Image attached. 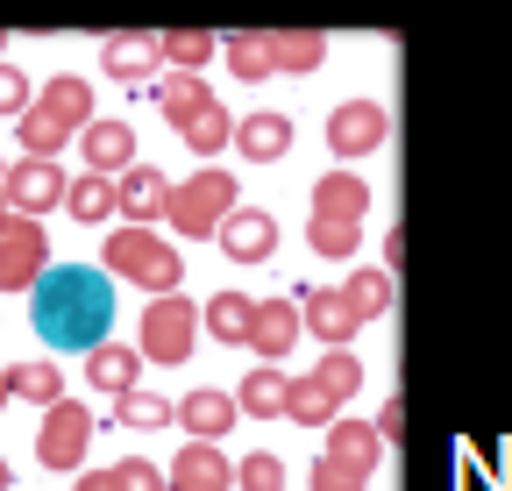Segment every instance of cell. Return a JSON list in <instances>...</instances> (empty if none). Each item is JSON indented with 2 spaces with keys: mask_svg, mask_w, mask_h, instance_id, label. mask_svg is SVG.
Returning a JSON list of instances; mask_svg holds the SVG:
<instances>
[{
  "mask_svg": "<svg viewBox=\"0 0 512 491\" xmlns=\"http://www.w3.org/2000/svg\"><path fill=\"white\" fill-rule=\"evenodd\" d=\"M29 314H36V335L50 349H100L107 328H114V278L93 271V264H50L29 292Z\"/></svg>",
  "mask_w": 512,
  "mask_h": 491,
  "instance_id": "6da1fadb",
  "label": "cell"
},
{
  "mask_svg": "<svg viewBox=\"0 0 512 491\" xmlns=\"http://www.w3.org/2000/svg\"><path fill=\"white\" fill-rule=\"evenodd\" d=\"M100 264L114 271V278H128V285H143L150 299H164V292H178V278H185V264H178V250L157 235V228H114L107 242H100Z\"/></svg>",
  "mask_w": 512,
  "mask_h": 491,
  "instance_id": "7a4b0ae2",
  "label": "cell"
},
{
  "mask_svg": "<svg viewBox=\"0 0 512 491\" xmlns=\"http://www.w3.org/2000/svg\"><path fill=\"white\" fill-rule=\"evenodd\" d=\"M235 200H242L235 171H228V164H200L185 186H171L164 221H171V235H185V242H207V235H221V221L235 214Z\"/></svg>",
  "mask_w": 512,
  "mask_h": 491,
  "instance_id": "3957f363",
  "label": "cell"
},
{
  "mask_svg": "<svg viewBox=\"0 0 512 491\" xmlns=\"http://www.w3.org/2000/svg\"><path fill=\"white\" fill-rule=\"evenodd\" d=\"M192 335H200V306L192 299H178V292H164V299H150L143 306V363H185L192 356Z\"/></svg>",
  "mask_w": 512,
  "mask_h": 491,
  "instance_id": "277c9868",
  "label": "cell"
},
{
  "mask_svg": "<svg viewBox=\"0 0 512 491\" xmlns=\"http://www.w3.org/2000/svg\"><path fill=\"white\" fill-rule=\"evenodd\" d=\"M86 442H93V413L79 399L43 406V435H36V463L43 470H86Z\"/></svg>",
  "mask_w": 512,
  "mask_h": 491,
  "instance_id": "5b68a950",
  "label": "cell"
},
{
  "mask_svg": "<svg viewBox=\"0 0 512 491\" xmlns=\"http://www.w3.org/2000/svg\"><path fill=\"white\" fill-rule=\"evenodd\" d=\"M43 271H50V235L36 214H15L0 235V292H36Z\"/></svg>",
  "mask_w": 512,
  "mask_h": 491,
  "instance_id": "8992f818",
  "label": "cell"
},
{
  "mask_svg": "<svg viewBox=\"0 0 512 491\" xmlns=\"http://www.w3.org/2000/svg\"><path fill=\"white\" fill-rule=\"evenodd\" d=\"M384 136H392V114H384L377 100H342V107L328 114V150H335L342 164L384 150Z\"/></svg>",
  "mask_w": 512,
  "mask_h": 491,
  "instance_id": "52a82bcc",
  "label": "cell"
},
{
  "mask_svg": "<svg viewBox=\"0 0 512 491\" xmlns=\"http://www.w3.org/2000/svg\"><path fill=\"white\" fill-rule=\"evenodd\" d=\"M214 242L228 250V264H271L278 257V214L271 207H235Z\"/></svg>",
  "mask_w": 512,
  "mask_h": 491,
  "instance_id": "ba28073f",
  "label": "cell"
},
{
  "mask_svg": "<svg viewBox=\"0 0 512 491\" xmlns=\"http://www.w3.org/2000/svg\"><path fill=\"white\" fill-rule=\"evenodd\" d=\"M64 193H72V178L57 171V157H22L8 171V207L15 214H36L43 221V207H64Z\"/></svg>",
  "mask_w": 512,
  "mask_h": 491,
  "instance_id": "9c48e42d",
  "label": "cell"
},
{
  "mask_svg": "<svg viewBox=\"0 0 512 491\" xmlns=\"http://www.w3.org/2000/svg\"><path fill=\"white\" fill-rule=\"evenodd\" d=\"M114 200H121V221H128V228H157L164 207H171V178L150 171V164H128V171L114 178Z\"/></svg>",
  "mask_w": 512,
  "mask_h": 491,
  "instance_id": "30bf717a",
  "label": "cell"
},
{
  "mask_svg": "<svg viewBox=\"0 0 512 491\" xmlns=\"http://www.w3.org/2000/svg\"><path fill=\"white\" fill-rule=\"evenodd\" d=\"M235 484V463L221 456V442H185L164 470V491H228Z\"/></svg>",
  "mask_w": 512,
  "mask_h": 491,
  "instance_id": "8fae6325",
  "label": "cell"
},
{
  "mask_svg": "<svg viewBox=\"0 0 512 491\" xmlns=\"http://www.w3.org/2000/svg\"><path fill=\"white\" fill-rule=\"evenodd\" d=\"M100 72L121 86H150L164 72V36H107L100 43Z\"/></svg>",
  "mask_w": 512,
  "mask_h": 491,
  "instance_id": "7c38bea8",
  "label": "cell"
},
{
  "mask_svg": "<svg viewBox=\"0 0 512 491\" xmlns=\"http://www.w3.org/2000/svg\"><path fill=\"white\" fill-rule=\"evenodd\" d=\"M299 335H306V321H299V299H256V328H249L256 363H285Z\"/></svg>",
  "mask_w": 512,
  "mask_h": 491,
  "instance_id": "4fadbf2b",
  "label": "cell"
},
{
  "mask_svg": "<svg viewBox=\"0 0 512 491\" xmlns=\"http://www.w3.org/2000/svg\"><path fill=\"white\" fill-rule=\"evenodd\" d=\"M320 456H328V463H342V470H356L363 484H370V470L384 463V435H377V427L370 420H328V449H320Z\"/></svg>",
  "mask_w": 512,
  "mask_h": 491,
  "instance_id": "5bb4252c",
  "label": "cell"
},
{
  "mask_svg": "<svg viewBox=\"0 0 512 491\" xmlns=\"http://www.w3.org/2000/svg\"><path fill=\"white\" fill-rule=\"evenodd\" d=\"M299 321L320 335V342H328V349H349L356 342V306L342 299V292H328V285H306V299H299Z\"/></svg>",
  "mask_w": 512,
  "mask_h": 491,
  "instance_id": "9a60e30c",
  "label": "cell"
},
{
  "mask_svg": "<svg viewBox=\"0 0 512 491\" xmlns=\"http://www.w3.org/2000/svg\"><path fill=\"white\" fill-rule=\"evenodd\" d=\"M79 143H86V171H100V178H121L128 164H136V150H143L128 121H86Z\"/></svg>",
  "mask_w": 512,
  "mask_h": 491,
  "instance_id": "2e32d148",
  "label": "cell"
},
{
  "mask_svg": "<svg viewBox=\"0 0 512 491\" xmlns=\"http://www.w3.org/2000/svg\"><path fill=\"white\" fill-rule=\"evenodd\" d=\"M235 150H242L249 164H278V157L292 150V121H285L278 107H256V114H242V121H235Z\"/></svg>",
  "mask_w": 512,
  "mask_h": 491,
  "instance_id": "e0dca14e",
  "label": "cell"
},
{
  "mask_svg": "<svg viewBox=\"0 0 512 491\" xmlns=\"http://www.w3.org/2000/svg\"><path fill=\"white\" fill-rule=\"evenodd\" d=\"M86 385H100L107 399L136 392V385H143V349H128V342H100V349H86Z\"/></svg>",
  "mask_w": 512,
  "mask_h": 491,
  "instance_id": "ac0fdd59",
  "label": "cell"
},
{
  "mask_svg": "<svg viewBox=\"0 0 512 491\" xmlns=\"http://www.w3.org/2000/svg\"><path fill=\"white\" fill-rule=\"evenodd\" d=\"M235 413H242L235 392H214V385H200V392H185V399H178V427H185V435H200V442L228 435Z\"/></svg>",
  "mask_w": 512,
  "mask_h": 491,
  "instance_id": "d6986e66",
  "label": "cell"
},
{
  "mask_svg": "<svg viewBox=\"0 0 512 491\" xmlns=\"http://www.w3.org/2000/svg\"><path fill=\"white\" fill-rule=\"evenodd\" d=\"M171 129L185 136V150H192V157H214V150H228V143H235V121H228V107H221L214 93L192 107V114H178Z\"/></svg>",
  "mask_w": 512,
  "mask_h": 491,
  "instance_id": "ffe728a7",
  "label": "cell"
},
{
  "mask_svg": "<svg viewBox=\"0 0 512 491\" xmlns=\"http://www.w3.org/2000/svg\"><path fill=\"white\" fill-rule=\"evenodd\" d=\"M36 107H43L50 121H64L72 136L86 129V121H100V114H93V93H86V79H79V72H57V79L36 93Z\"/></svg>",
  "mask_w": 512,
  "mask_h": 491,
  "instance_id": "44dd1931",
  "label": "cell"
},
{
  "mask_svg": "<svg viewBox=\"0 0 512 491\" xmlns=\"http://www.w3.org/2000/svg\"><path fill=\"white\" fill-rule=\"evenodd\" d=\"M285 399H292V378L278 371V363H256V371L235 385V406H242L249 420H278V413H285Z\"/></svg>",
  "mask_w": 512,
  "mask_h": 491,
  "instance_id": "7402d4cb",
  "label": "cell"
},
{
  "mask_svg": "<svg viewBox=\"0 0 512 491\" xmlns=\"http://www.w3.org/2000/svg\"><path fill=\"white\" fill-rule=\"evenodd\" d=\"M200 321H207V335H214V342H235V349H249V328H256V299H249V292H214Z\"/></svg>",
  "mask_w": 512,
  "mask_h": 491,
  "instance_id": "603a6c76",
  "label": "cell"
},
{
  "mask_svg": "<svg viewBox=\"0 0 512 491\" xmlns=\"http://www.w3.org/2000/svg\"><path fill=\"white\" fill-rule=\"evenodd\" d=\"M342 299L356 306V321H363V328L384 321V314H392V271H384V264H356L349 285H342Z\"/></svg>",
  "mask_w": 512,
  "mask_h": 491,
  "instance_id": "cb8c5ba5",
  "label": "cell"
},
{
  "mask_svg": "<svg viewBox=\"0 0 512 491\" xmlns=\"http://www.w3.org/2000/svg\"><path fill=\"white\" fill-rule=\"evenodd\" d=\"M306 250L328 257V264H349L363 250V221H342V214H313L306 221Z\"/></svg>",
  "mask_w": 512,
  "mask_h": 491,
  "instance_id": "d4e9b609",
  "label": "cell"
},
{
  "mask_svg": "<svg viewBox=\"0 0 512 491\" xmlns=\"http://www.w3.org/2000/svg\"><path fill=\"white\" fill-rule=\"evenodd\" d=\"M370 207V186L356 171H328V178H313V214H342V221H363Z\"/></svg>",
  "mask_w": 512,
  "mask_h": 491,
  "instance_id": "484cf974",
  "label": "cell"
},
{
  "mask_svg": "<svg viewBox=\"0 0 512 491\" xmlns=\"http://www.w3.org/2000/svg\"><path fill=\"white\" fill-rule=\"evenodd\" d=\"M271 57H278V72L313 79L320 65H328V36H313V29H278V36H271Z\"/></svg>",
  "mask_w": 512,
  "mask_h": 491,
  "instance_id": "4316f807",
  "label": "cell"
},
{
  "mask_svg": "<svg viewBox=\"0 0 512 491\" xmlns=\"http://www.w3.org/2000/svg\"><path fill=\"white\" fill-rule=\"evenodd\" d=\"M171 420H178V406L157 399V392H143V385L114 399V427H121V435H157V427H171Z\"/></svg>",
  "mask_w": 512,
  "mask_h": 491,
  "instance_id": "83f0119b",
  "label": "cell"
},
{
  "mask_svg": "<svg viewBox=\"0 0 512 491\" xmlns=\"http://www.w3.org/2000/svg\"><path fill=\"white\" fill-rule=\"evenodd\" d=\"M64 214H72V221H86V228L114 221V214H121V200H114V178H100V171L72 178V193H64Z\"/></svg>",
  "mask_w": 512,
  "mask_h": 491,
  "instance_id": "f1b7e54d",
  "label": "cell"
},
{
  "mask_svg": "<svg viewBox=\"0 0 512 491\" xmlns=\"http://www.w3.org/2000/svg\"><path fill=\"white\" fill-rule=\"evenodd\" d=\"M214 57H221V36H207V29H164V65L171 72H200L207 79Z\"/></svg>",
  "mask_w": 512,
  "mask_h": 491,
  "instance_id": "f546056e",
  "label": "cell"
},
{
  "mask_svg": "<svg viewBox=\"0 0 512 491\" xmlns=\"http://www.w3.org/2000/svg\"><path fill=\"white\" fill-rule=\"evenodd\" d=\"M221 57H228V72L242 79V86H256V79H271L278 72V57H271V36H221Z\"/></svg>",
  "mask_w": 512,
  "mask_h": 491,
  "instance_id": "4dcf8cb0",
  "label": "cell"
},
{
  "mask_svg": "<svg viewBox=\"0 0 512 491\" xmlns=\"http://www.w3.org/2000/svg\"><path fill=\"white\" fill-rule=\"evenodd\" d=\"M342 413V399L328 392V378H292V399H285V420H299V427H328Z\"/></svg>",
  "mask_w": 512,
  "mask_h": 491,
  "instance_id": "1f68e13d",
  "label": "cell"
},
{
  "mask_svg": "<svg viewBox=\"0 0 512 491\" xmlns=\"http://www.w3.org/2000/svg\"><path fill=\"white\" fill-rule=\"evenodd\" d=\"M150 100H157L164 121H178V114H192V107L207 100V79H200V72H164V79L150 86Z\"/></svg>",
  "mask_w": 512,
  "mask_h": 491,
  "instance_id": "d6a6232c",
  "label": "cell"
},
{
  "mask_svg": "<svg viewBox=\"0 0 512 491\" xmlns=\"http://www.w3.org/2000/svg\"><path fill=\"white\" fill-rule=\"evenodd\" d=\"M15 143H22L29 157H57L64 143H72V129H64V121H50L43 107H29V114H15Z\"/></svg>",
  "mask_w": 512,
  "mask_h": 491,
  "instance_id": "836d02e7",
  "label": "cell"
},
{
  "mask_svg": "<svg viewBox=\"0 0 512 491\" xmlns=\"http://www.w3.org/2000/svg\"><path fill=\"white\" fill-rule=\"evenodd\" d=\"M8 385H15V399H29V406H57V399H64V371H57V363H15Z\"/></svg>",
  "mask_w": 512,
  "mask_h": 491,
  "instance_id": "e575fe53",
  "label": "cell"
},
{
  "mask_svg": "<svg viewBox=\"0 0 512 491\" xmlns=\"http://www.w3.org/2000/svg\"><path fill=\"white\" fill-rule=\"evenodd\" d=\"M313 378H328V392L349 406V399H356V385H363V363H356L349 349H328V356L313 363Z\"/></svg>",
  "mask_w": 512,
  "mask_h": 491,
  "instance_id": "d590c367",
  "label": "cell"
},
{
  "mask_svg": "<svg viewBox=\"0 0 512 491\" xmlns=\"http://www.w3.org/2000/svg\"><path fill=\"white\" fill-rule=\"evenodd\" d=\"M235 484H242V491H285V463H278L271 449H256V456L235 463Z\"/></svg>",
  "mask_w": 512,
  "mask_h": 491,
  "instance_id": "8d00e7d4",
  "label": "cell"
},
{
  "mask_svg": "<svg viewBox=\"0 0 512 491\" xmlns=\"http://www.w3.org/2000/svg\"><path fill=\"white\" fill-rule=\"evenodd\" d=\"M114 484L121 491H164V470L143 463V456H128V463H114Z\"/></svg>",
  "mask_w": 512,
  "mask_h": 491,
  "instance_id": "74e56055",
  "label": "cell"
},
{
  "mask_svg": "<svg viewBox=\"0 0 512 491\" xmlns=\"http://www.w3.org/2000/svg\"><path fill=\"white\" fill-rule=\"evenodd\" d=\"M36 100H29V79L15 72V65H0V114H29Z\"/></svg>",
  "mask_w": 512,
  "mask_h": 491,
  "instance_id": "f35d334b",
  "label": "cell"
},
{
  "mask_svg": "<svg viewBox=\"0 0 512 491\" xmlns=\"http://www.w3.org/2000/svg\"><path fill=\"white\" fill-rule=\"evenodd\" d=\"M313 491H363V477H356V470H342V463H328V456H320V463H313Z\"/></svg>",
  "mask_w": 512,
  "mask_h": 491,
  "instance_id": "ab89813d",
  "label": "cell"
},
{
  "mask_svg": "<svg viewBox=\"0 0 512 491\" xmlns=\"http://www.w3.org/2000/svg\"><path fill=\"white\" fill-rule=\"evenodd\" d=\"M399 427H406V406L392 399V406H384V413H377V435H384V449H392V442H399Z\"/></svg>",
  "mask_w": 512,
  "mask_h": 491,
  "instance_id": "60d3db41",
  "label": "cell"
},
{
  "mask_svg": "<svg viewBox=\"0 0 512 491\" xmlns=\"http://www.w3.org/2000/svg\"><path fill=\"white\" fill-rule=\"evenodd\" d=\"M72 491H121V484H114V470H79Z\"/></svg>",
  "mask_w": 512,
  "mask_h": 491,
  "instance_id": "b9f144b4",
  "label": "cell"
},
{
  "mask_svg": "<svg viewBox=\"0 0 512 491\" xmlns=\"http://www.w3.org/2000/svg\"><path fill=\"white\" fill-rule=\"evenodd\" d=\"M8 221H15V207H8V193H0V235H8Z\"/></svg>",
  "mask_w": 512,
  "mask_h": 491,
  "instance_id": "7bdbcfd3",
  "label": "cell"
},
{
  "mask_svg": "<svg viewBox=\"0 0 512 491\" xmlns=\"http://www.w3.org/2000/svg\"><path fill=\"white\" fill-rule=\"evenodd\" d=\"M8 484H15V470H8V456H0V491H8Z\"/></svg>",
  "mask_w": 512,
  "mask_h": 491,
  "instance_id": "ee69618b",
  "label": "cell"
},
{
  "mask_svg": "<svg viewBox=\"0 0 512 491\" xmlns=\"http://www.w3.org/2000/svg\"><path fill=\"white\" fill-rule=\"evenodd\" d=\"M8 399H15V385H8V371H0V406H8Z\"/></svg>",
  "mask_w": 512,
  "mask_h": 491,
  "instance_id": "f6af8a7d",
  "label": "cell"
},
{
  "mask_svg": "<svg viewBox=\"0 0 512 491\" xmlns=\"http://www.w3.org/2000/svg\"><path fill=\"white\" fill-rule=\"evenodd\" d=\"M8 171H15V164H8V157H0V193H8Z\"/></svg>",
  "mask_w": 512,
  "mask_h": 491,
  "instance_id": "bcb514c9",
  "label": "cell"
},
{
  "mask_svg": "<svg viewBox=\"0 0 512 491\" xmlns=\"http://www.w3.org/2000/svg\"><path fill=\"white\" fill-rule=\"evenodd\" d=\"M0 65H8V29H0Z\"/></svg>",
  "mask_w": 512,
  "mask_h": 491,
  "instance_id": "7dc6e473",
  "label": "cell"
}]
</instances>
